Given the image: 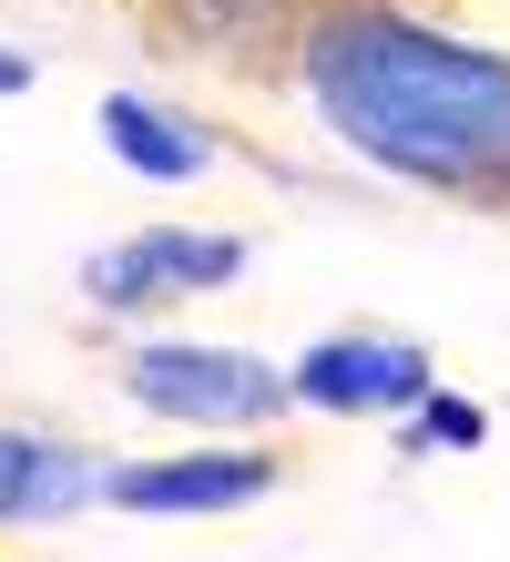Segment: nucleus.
Listing matches in <instances>:
<instances>
[{
    "label": "nucleus",
    "instance_id": "obj_1",
    "mask_svg": "<svg viewBox=\"0 0 510 562\" xmlns=\"http://www.w3.org/2000/svg\"><path fill=\"white\" fill-rule=\"evenodd\" d=\"M286 92L367 175L510 215V52L408 0H296Z\"/></svg>",
    "mask_w": 510,
    "mask_h": 562
},
{
    "label": "nucleus",
    "instance_id": "obj_2",
    "mask_svg": "<svg viewBox=\"0 0 510 562\" xmlns=\"http://www.w3.org/2000/svg\"><path fill=\"white\" fill-rule=\"evenodd\" d=\"M123 400L204 429V440H265L286 409H296V369L286 358H256V348H215V338H133L123 348Z\"/></svg>",
    "mask_w": 510,
    "mask_h": 562
},
{
    "label": "nucleus",
    "instance_id": "obj_3",
    "mask_svg": "<svg viewBox=\"0 0 510 562\" xmlns=\"http://www.w3.org/2000/svg\"><path fill=\"white\" fill-rule=\"evenodd\" d=\"M246 277V236L225 225H133V236L82 256V296L102 317H154V307H194Z\"/></svg>",
    "mask_w": 510,
    "mask_h": 562
},
{
    "label": "nucleus",
    "instance_id": "obj_4",
    "mask_svg": "<svg viewBox=\"0 0 510 562\" xmlns=\"http://www.w3.org/2000/svg\"><path fill=\"white\" fill-rule=\"evenodd\" d=\"M296 409H327V419H398L439 389V358L398 327H337V338L296 348Z\"/></svg>",
    "mask_w": 510,
    "mask_h": 562
},
{
    "label": "nucleus",
    "instance_id": "obj_5",
    "mask_svg": "<svg viewBox=\"0 0 510 562\" xmlns=\"http://www.w3.org/2000/svg\"><path fill=\"white\" fill-rule=\"evenodd\" d=\"M286 491V450H163V460H102V502L144 521H215Z\"/></svg>",
    "mask_w": 510,
    "mask_h": 562
},
{
    "label": "nucleus",
    "instance_id": "obj_6",
    "mask_svg": "<svg viewBox=\"0 0 510 562\" xmlns=\"http://www.w3.org/2000/svg\"><path fill=\"white\" fill-rule=\"evenodd\" d=\"M92 502H102V450L31 429V419H0V532H52Z\"/></svg>",
    "mask_w": 510,
    "mask_h": 562
},
{
    "label": "nucleus",
    "instance_id": "obj_7",
    "mask_svg": "<svg viewBox=\"0 0 510 562\" xmlns=\"http://www.w3.org/2000/svg\"><path fill=\"white\" fill-rule=\"evenodd\" d=\"M102 154L144 184H204L215 175V134L194 113L154 103V92H102Z\"/></svg>",
    "mask_w": 510,
    "mask_h": 562
},
{
    "label": "nucleus",
    "instance_id": "obj_8",
    "mask_svg": "<svg viewBox=\"0 0 510 562\" xmlns=\"http://www.w3.org/2000/svg\"><path fill=\"white\" fill-rule=\"evenodd\" d=\"M388 440H398V460H460V450H480V440H490V409H480V400H460V389H429L419 409H398V419H388Z\"/></svg>",
    "mask_w": 510,
    "mask_h": 562
},
{
    "label": "nucleus",
    "instance_id": "obj_9",
    "mask_svg": "<svg viewBox=\"0 0 510 562\" xmlns=\"http://www.w3.org/2000/svg\"><path fill=\"white\" fill-rule=\"evenodd\" d=\"M31 82H42V72H31V61H21L11 42H0V103H11V92H31Z\"/></svg>",
    "mask_w": 510,
    "mask_h": 562
}]
</instances>
